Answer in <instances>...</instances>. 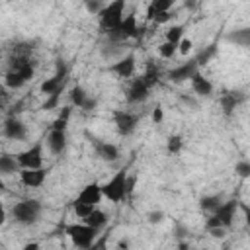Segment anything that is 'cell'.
Returning a JSON list of instances; mask_svg holds the SVG:
<instances>
[{
    "label": "cell",
    "instance_id": "1",
    "mask_svg": "<svg viewBox=\"0 0 250 250\" xmlns=\"http://www.w3.org/2000/svg\"><path fill=\"white\" fill-rule=\"evenodd\" d=\"M41 217V203L37 199H23L12 207V219L21 227H31Z\"/></svg>",
    "mask_w": 250,
    "mask_h": 250
},
{
    "label": "cell",
    "instance_id": "2",
    "mask_svg": "<svg viewBox=\"0 0 250 250\" xmlns=\"http://www.w3.org/2000/svg\"><path fill=\"white\" fill-rule=\"evenodd\" d=\"M236 209H238V201H236V199L223 201V203L213 211V215L207 219L205 229H207V230H213V229H229V227L232 225V221H234Z\"/></svg>",
    "mask_w": 250,
    "mask_h": 250
},
{
    "label": "cell",
    "instance_id": "3",
    "mask_svg": "<svg viewBox=\"0 0 250 250\" xmlns=\"http://www.w3.org/2000/svg\"><path fill=\"white\" fill-rule=\"evenodd\" d=\"M123 12H125V2H123V0H115V2L105 4V6L102 8V12L98 14V16H100V27H102L105 33L117 29V27L121 25L123 18H125Z\"/></svg>",
    "mask_w": 250,
    "mask_h": 250
},
{
    "label": "cell",
    "instance_id": "4",
    "mask_svg": "<svg viewBox=\"0 0 250 250\" xmlns=\"http://www.w3.org/2000/svg\"><path fill=\"white\" fill-rule=\"evenodd\" d=\"M64 232L70 238V242L80 250L90 248L98 238V234H96L98 230H94L92 227H88L84 223H70V225L64 227Z\"/></svg>",
    "mask_w": 250,
    "mask_h": 250
},
{
    "label": "cell",
    "instance_id": "5",
    "mask_svg": "<svg viewBox=\"0 0 250 250\" xmlns=\"http://www.w3.org/2000/svg\"><path fill=\"white\" fill-rule=\"evenodd\" d=\"M125 180H127V172L119 170L113 174V178H109L104 186H102V195L107 197L111 203H119L125 199Z\"/></svg>",
    "mask_w": 250,
    "mask_h": 250
},
{
    "label": "cell",
    "instance_id": "6",
    "mask_svg": "<svg viewBox=\"0 0 250 250\" xmlns=\"http://www.w3.org/2000/svg\"><path fill=\"white\" fill-rule=\"evenodd\" d=\"M66 76H68V68H66L64 61L59 59V61H57V72H55L51 78H47V80L39 86L41 94L51 96V94H55V92H62V90H64V84H66Z\"/></svg>",
    "mask_w": 250,
    "mask_h": 250
},
{
    "label": "cell",
    "instance_id": "7",
    "mask_svg": "<svg viewBox=\"0 0 250 250\" xmlns=\"http://www.w3.org/2000/svg\"><path fill=\"white\" fill-rule=\"evenodd\" d=\"M16 160L21 166V170H37V168H43V145L41 143H33L27 150L20 152L16 156Z\"/></svg>",
    "mask_w": 250,
    "mask_h": 250
},
{
    "label": "cell",
    "instance_id": "8",
    "mask_svg": "<svg viewBox=\"0 0 250 250\" xmlns=\"http://www.w3.org/2000/svg\"><path fill=\"white\" fill-rule=\"evenodd\" d=\"M113 123H115V129L121 137H127L131 135L135 129H137V123L141 119L139 113H131V111H125V109H115L113 113Z\"/></svg>",
    "mask_w": 250,
    "mask_h": 250
},
{
    "label": "cell",
    "instance_id": "9",
    "mask_svg": "<svg viewBox=\"0 0 250 250\" xmlns=\"http://www.w3.org/2000/svg\"><path fill=\"white\" fill-rule=\"evenodd\" d=\"M88 139H90L92 148H94L98 158H102L105 162H115L119 158V148L113 143H105V141H102L98 137H92V135H88Z\"/></svg>",
    "mask_w": 250,
    "mask_h": 250
},
{
    "label": "cell",
    "instance_id": "10",
    "mask_svg": "<svg viewBox=\"0 0 250 250\" xmlns=\"http://www.w3.org/2000/svg\"><path fill=\"white\" fill-rule=\"evenodd\" d=\"M2 133H4V137L10 139V141H25V139H27V127H25V123L20 121V119L14 117V115H10V117L4 121Z\"/></svg>",
    "mask_w": 250,
    "mask_h": 250
},
{
    "label": "cell",
    "instance_id": "11",
    "mask_svg": "<svg viewBox=\"0 0 250 250\" xmlns=\"http://www.w3.org/2000/svg\"><path fill=\"white\" fill-rule=\"evenodd\" d=\"M195 72H199V66H197L195 59H189L188 62H182V64L174 66L172 70H168V78H170L172 82H186V80H189Z\"/></svg>",
    "mask_w": 250,
    "mask_h": 250
},
{
    "label": "cell",
    "instance_id": "12",
    "mask_svg": "<svg viewBox=\"0 0 250 250\" xmlns=\"http://www.w3.org/2000/svg\"><path fill=\"white\" fill-rule=\"evenodd\" d=\"M148 94H150V88L139 76V78H133L131 80V84H129V88L125 92V98H127L129 104H141V102H145L148 98Z\"/></svg>",
    "mask_w": 250,
    "mask_h": 250
},
{
    "label": "cell",
    "instance_id": "13",
    "mask_svg": "<svg viewBox=\"0 0 250 250\" xmlns=\"http://www.w3.org/2000/svg\"><path fill=\"white\" fill-rule=\"evenodd\" d=\"M102 197H104V195H102V186H100L98 182H90L88 186L82 188V191L78 193V197H76L74 201L84 203V205H90V207H96Z\"/></svg>",
    "mask_w": 250,
    "mask_h": 250
},
{
    "label": "cell",
    "instance_id": "14",
    "mask_svg": "<svg viewBox=\"0 0 250 250\" xmlns=\"http://www.w3.org/2000/svg\"><path fill=\"white\" fill-rule=\"evenodd\" d=\"M242 100H244V94H242V92H238V90H230V92L221 94L219 104H221L223 113H225L227 117H229V115H232V113H234V109L242 104Z\"/></svg>",
    "mask_w": 250,
    "mask_h": 250
},
{
    "label": "cell",
    "instance_id": "15",
    "mask_svg": "<svg viewBox=\"0 0 250 250\" xmlns=\"http://www.w3.org/2000/svg\"><path fill=\"white\" fill-rule=\"evenodd\" d=\"M107 70L113 72L117 78H131L135 74V57L133 55H127V57L119 59L117 62L109 64Z\"/></svg>",
    "mask_w": 250,
    "mask_h": 250
},
{
    "label": "cell",
    "instance_id": "16",
    "mask_svg": "<svg viewBox=\"0 0 250 250\" xmlns=\"http://www.w3.org/2000/svg\"><path fill=\"white\" fill-rule=\"evenodd\" d=\"M47 178V170L45 168H37V170H20V180L25 188H39Z\"/></svg>",
    "mask_w": 250,
    "mask_h": 250
},
{
    "label": "cell",
    "instance_id": "17",
    "mask_svg": "<svg viewBox=\"0 0 250 250\" xmlns=\"http://www.w3.org/2000/svg\"><path fill=\"white\" fill-rule=\"evenodd\" d=\"M47 146L53 154H62L66 148V131H51L47 137Z\"/></svg>",
    "mask_w": 250,
    "mask_h": 250
},
{
    "label": "cell",
    "instance_id": "18",
    "mask_svg": "<svg viewBox=\"0 0 250 250\" xmlns=\"http://www.w3.org/2000/svg\"><path fill=\"white\" fill-rule=\"evenodd\" d=\"M141 78H143V82H145L148 88H154V86L160 82V78H162V68H160L154 61H148L145 72L141 74Z\"/></svg>",
    "mask_w": 250,
    "mask_h": 250
},
{
    "label": "cell",
    "instance_id": "19",
    "mask_svg": "<svg viewBox=\"0 0 250 250\" xmlns=\"http://www.w3.org/2000/svg\"><path fill=\"white\" fill-rule=\"evenodd\" d=\"M189 82H191V88H193V92L197 94V96H203V98H209L211 94H213V84L203 76V74H199V72H195L191 78H189Z\"/></svg>",
    "mask_w": 250,
    "mask_h": 250
},
{
    "label": "cell",
    "instance_id": "20",
    "mask_svg": "<svg viewBox=\"0 0 250 250\" xmlns=\"http://www.w3.org/2000/svg\"><path fill=\"white\" fill-rule=\"evenodd\" d=\"M107 223V215L102 211V209H96L94 207V211L84 219V225H88V227H92L94 230H100L104 225Z\"/></svg>",
    "mask_w": 250,
    "mask_h": 250
},
{
    "label": "cell",
    "instance_id": "21",
    "mask_svg": "<svg viewBox=\"0 0 250 250\" xmlns=\"http://www.w3.org/2000/svg\"><path fill=\"white\" fill-rule=\"evenodd\" d=\"M20 170V164L16 156L12 154H0V176H10Z\"/></svg>",
    "mask_w": 250,
    "mask_h": 250
},
{
    "label": "cell",
    "instance_id": "22",
    "mask_svg": "<svg viewBox=\"0 0 250 250\" xmlns=\"http://www.w3.org/2000/svg\"><path fill=\"white\" fill-rule=\"evenodd\" d=\"M174 6V0H152L146 8V18L152 20L156 14H162V12H168L170 8Z\"/></svg>",
    "mask_w": 250,
    "mask_h": 250
},
{
    "label": "cell",
    "instance_id": "23",
    "mask_svg": "<svg viewBox=\"0 0 250 250\" xmlns=\"http://www.w3.org/2000/svg\"><path fill=\"white\" fill-rule=\"evenodd\" d=\"M227 41L230 43H236L240 47H248L250 45V29L248 27H242V29H234L227 35Z\"/></svg>",
    "mask_w": 250,
    "mask_h": 250
},
{
    "label": "cell",
    "instance_id": "24",
    "mask_svg": "<svg viewBox=\"0 0 250 250\" xmlns=\"http://www.w3.org/2000/svg\"><path fill=\"white\" fill-rule=\"evenodd\" d=\"M68 98H70V105L82 109L84 104H86V100H88V94H86V90H84L82 86H74V88H70Z\"/></svg>",
    "mask_w": 250,
    "mask_h": 250
},
{
    "label": "cell",
    "instance_id": "25",
    "mask_svg": "<svg viewBox=\"0 0 250 250\" xmlns=\"http://www.w3.org/2000/svg\"><path fill=\"white\" fill-rule=\"evenodd\" d=\"M70 113H72V105H64V107L61 109L59 117L53 121V125H51V131H66V125H68Z\"/></svg>",
    "mask_w": 250,
    "mask_h": 250
},
{
    "label": "cell",
    "instance_id": "26",
    "mask_svg": "<svg viewBox=\"0 0 250 250\" xmlns=\"http://www.w3.org/2000/svg\"><path fill=\"white\" fill-rule=\"evenodd\" d=\"M217 55V43H211V45H207V47H203V51L195 57V62H197V66H203V64H207L213 57Z\"/></svg>",
    "mask_w": 250,
    "mask_h": 250
},
{
    "label": "cell",
    "instance_id": "27",
    "mask_svg": "<svg viewBox=\"0 0 250 250\" xmlns=\"http://www.w3.org/2000/svg\"><path fill=\"white\" fill-rule=\"evenodd\" d=\"M223 203V197L221 195H203L201 199H199V207L203 209V211H215L219 205Z\"/></svg>",
    "mask_w": 250,
    "mask_h": 250
},
{
    "label": "cell",
    "instance_id": "28",
    "mask_svg": "<svg viewBox=\"0 0 250 250\" xmlns=\"http://www.w3.org/2000/svg\"><path fill=\"white\" fill-rule=\"evenodd\" d=\"M184 29H186L184 25H172V27L166 31V41L178 45V43L184 39Z\"/></svg>",
    "mask_w": 250,
    "mask_h": 250
},
{
    "label": "cell",
    "instance_id": "29",
    "mask_svg": "<svg viewBox=\"0 0 250 250\" xmlns=\"http://www.w3.org/2000/svg\"><path fill=\"white\" fill-rule=\"evenodd\" d=\"M182 146H184V141H182L180 135H170V137L166 139V150H168L170 154H178V152L182 150Z\"/></svg>",
    "mask_w": 250,
    "mask_h": 250
},
{
    "label": "cell",
    "instance_id": "30",
    "mask_svg": "<svg viewBox=\"0 0 250 250\" xmlns=\"http://www.w3.org/2000/svg\"><path fill=\"white\" fill-rule=\"evenodd\" d=\"M33 53V45L29 41H21V43H16L12 47V53L10 55H23V57H31Z\"/></svg>",
    "mask_w": 250,
    "mask_h": 250
},
{
    "label": "cell",
    "instance_id": "31",
    "mask_svg": "<svg viewBox=\"0 0 250 250\" xmlns=\"http://www.w3.org/2000/svg\"><path fill=\"white\" fill-rule=\"evenodd\" d=\"M158 53H160V57H162V59H172V57L178 53V45L164 41V43L158 47Z\"/></svg>",
    "mask_w": 250,
    "mask_h": 250
},
{
    "label": "cell",
    "instance_id": "32",
    "mask_svg": "<svg viewBox=\"0 0 250 250\" xmlns=\"http://www.w3.org/2000/svg\"><path fill=\"white\" fill-rule=\"evenodd\" d=\"M72 207H74V215H76L78 219H82V221H84V219L94 211V207L84 205V203H78V201H74V205H72Z\"/></svg>",
    "mask_w": 250,
    "mask_h": 250
},
{
    "label": "cell",
    "instance_id": "33",
    "mask_svg": "<svg viewBox=\"0 0 250 250\" xmlns=\"http://www.w3.org/2000/svg\"><path fill=\"white\" fill-rule=\"evenodd\" d=\"M61 96H62V92H55V94L47 96V100H45V104H43V109H55V107H59Z\"/></svg>",
    "mask_w": 250,
    "mask_h": 250
},
{
    "label": "cell",
    "instance_id": "34",
    "mask_svg": "<svg viewBox=\"0 0 250 250\" xmlns=\"http://www.w3.org/2000/svg\"><path fill=\"white\" fill-rule=\"evenodd\" d=\"M234 172H236V174H238L242 180L250 178V162H248V160H240V162H236Z\"/></svg>",
    "mask_w": 250,
    "mask_h": 250
},
{
    "label": "cell",
    "instance_id": "35",
    "mask_svg": "<svg viewBox=\"0 0 250 250\" xmlns=\"http://www.w3.org/2000/svg\"><path fill=\"white\" fill-rule=\"evenodd\" d=\"M191 47H193V43H191V39H182L180 43H178V51L182 53V55H188L189 51H191Z\"/></svg>",
    "mask_w": 250,
    "mask_h": 250
},
{
    "label": "cell",
    "instance_id": "36",
    "mask_svg": "<svg viewBox=\"0 0 250 250\" xmlns=\"http://www.w3.org/2000/svg\"><path fill=\"white\" fill-rule=\"evenodd\" d=\"M152 121H154L156 125L164 121V109H162V105H156V107H152Z\"/></svg>",
    "mask_w": 250,
    "mask_h": 250
},
{
    "label": "cell",
    "instance_id": "37",
    "mask_svg": "<svg viewBox=\"0 0 250 250\" xmlns=\"http://www.w3.org/2000/svg\"><path fill=\"white\" fill-rule=\"evenodd\" d=\"M105 4H102V2H86V10L90 12V14H100L102 12V8H104Z\"/></svg>",
    "mask_w": 250,
    "mask_h": 250
},
{
    "label": "cell",
    "instance_id": "38",
    "mask_svg": "<svg viewBox=\"0 0 250 250\" xmlns=\"http://www.w3.org/2000/svg\"><path fill=\"white\" fill-rule=\"evenodd\" d=\"M162 219H164V213H162V211H150V213H148V223H150V225L162 223Z\"/></svg>",
    "mask_w": 250,
    "mask_h": 250
},
{
    "label": "cell",
    "instance_id": "39",
    "mask_svg": "<svg viewBox=\"0 0 250 250\" xmlns=\"http://www.w3.org/2000/svg\"><path fill=\"white\" fill-rule=\"evenodd\" d=\"M172 20V14L170 12H162V14H156L154 18H152V21H156V23H166V21H170Z\"/></svg>",
    "mask_w": 250,
    "mask_h": 250
},
{
    "label": "cell",
    "instance_id": "40",
    "mask_svg": "<svg viewBox=\"0 0 250 250\" xmlns=\"http://www.w3.org/2000/svg\"><path fill=\"white\" fill-rule=\"evenodd\" d=\"M105 238H107V234H104L102 238H96V242H94L90 248H86V250H104V246H105Z\"/></svg>",
    "mask_w": 250,
    "mask_h": 250
},
{
    "label": "cell",
    "instance_id": "41",
    "mask_svg": "<svg viewBox=\"0 0 250 250\" xmlns=\"http://www.w3.org/2000/svg\"><path fill=\"white\" fill-rule=\"evenodd\" d=\"M96 104H98V102H96L94 98H90V96H88V100H86V104H84V107H82V111H92V109L96 107Z\"/></svg>",
    "mask_w": 250,
    "mask_h": 250
},
{
    "label": "cell",
    "instance_id": "42",
    "mask_svg": "<svg viewBox=\"0 0 250 250\" xmlns=\"http://www.w3.org/2000/svg\"><path fill=\"white\" fill-rule=\"evenodd\" d=\"M117 250H129V240L127 238H121L117 242Z\"/></svg>",
    "mask_w": 250,
    "mask_h": 250
},
{
    "label": "cell",
    "instance_id": "43",
    "mask_svg": "<svg viewBox=\"0 0 250 250\" xmlns=\"http://www.w3.org/2000/svg\"><path fill=\"white\" fill-rule=\"evenodd\" d=\"M4 223H6V209H4V205L0 201V225H4Z\"/></svg>",
    "mask_w": 250,
    "mask_h": 250
},
{
    "label": "cell",
    "instance_id": "44",
    "mask_svg": "<svg viewBox=\"0 0 250 250\" xmlns=\"http://www.w3.org/2000/svg\"><path fill=\"white\" fill-rule=\"evenodd\" d=\"M23 250H39V244H37V242H27V244L23 246Z\"/></svg>",
    "mask_w": 250,
    "mask_h": 250
},
{
    "label": "cell",
    "instance_id": "45",
    "mask_svg": "<svg viewBox=\"0 0 250 250\" xmlns=\"http://www.w3.org/2000/svg\"><path fill=\"white\" fill-rule=\"evenodd\" d=\"M6 186H4V180H2V176H0V189H4Z\"/></svg>",
    "mask_w": 250,
    "mask_h": 250
}]
</instances>
